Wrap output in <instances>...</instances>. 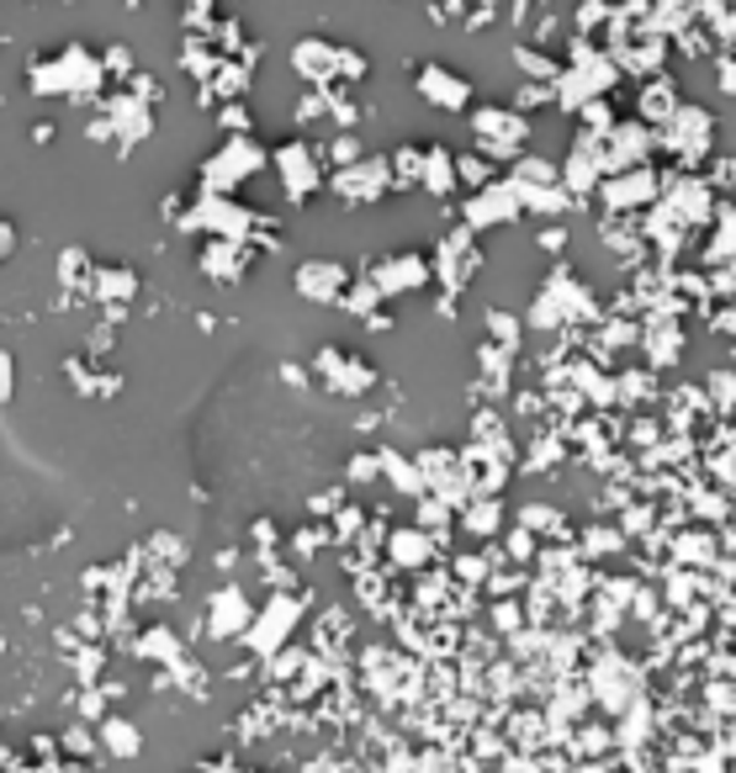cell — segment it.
I'll use <instances>...</instances> for the list:
<instances>
[{"label":"cell","instance_id":"cell-2","mask_svg":"<svg viewBox=\"0 0 736 773\" xmlns=\"http://www.w3.org/2000/svg\"><path fill=\"white\" fill-rule=\"evenodd\" d=\"M5 371H11V361H5V356H0V398H5V392H11V376H5Z\"/></svg>","mask_w":736,"mask_h":773},{"label":"cell","instance_id":"cell-1","mask_svg":"<svg viewBox=\"0 0 736 773\" xmlns=\"http://www.w3.org/2000/svg\"><path fill=\"white\" fill-rule=\"evenodd\" d=\"M11 245H16V228H11V223H0V260L11 254Z\"/></svg>","mask_w":736,"mask_h":773}]
</instances>
